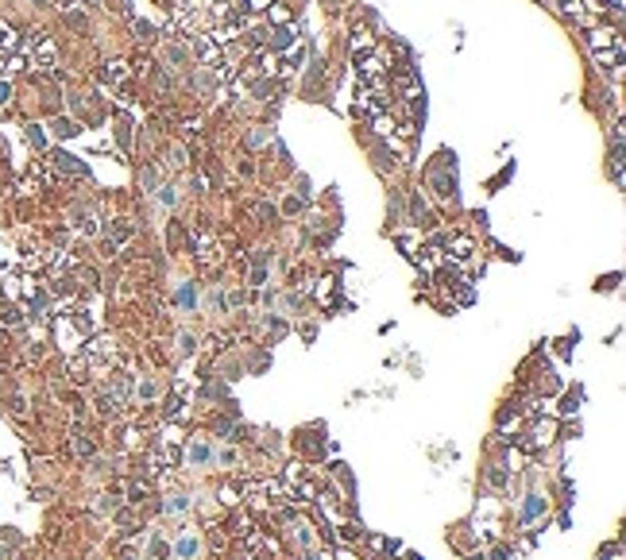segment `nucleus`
Segmentation results:
<instances>
[{"mask_svg": "<svg viewBox=\"0 0 626 560\" xmlns=\"http://www.w3.org/2000/svg\"><path fill=\"white\" fill-rule=\"evenodd\" d=\"M194 552H197V541H194V537L178 541V556H194Z\"/></svg>", "mask_w": 626, "mask_h": 560, "instance_id": "obj_1", "label": "nucleus"}, {"mask_svg": "<svg viewBox=\"0 0 626 560\" xmlns=\"http://www.w3.org/2000/svg\"><path fill=\"white\" fill-rule=\"evenodd\" d=\"M190 460H194V464H201V460H209V445H194V452H190Z\"/></svg>", "mask_w": 626, "mask_h": 560, "instance_id": "obj_2", "label": "nucleus"}, {"mask_svg": "<svg viewBox=\"0 0 626 560\" xmlns=\"http://www.w3.org/2000/svg\"><path fill=\"white\" fill-rule=\"evenodd\" d=\"M167 510H170V514H174V510H186V499H182V495H174V499L167 502Z\"/></svg>", "mask_w": 626, "mask_h": 560, "instance_id": "obj_3", "label": "nucleus"}]
</instances>
